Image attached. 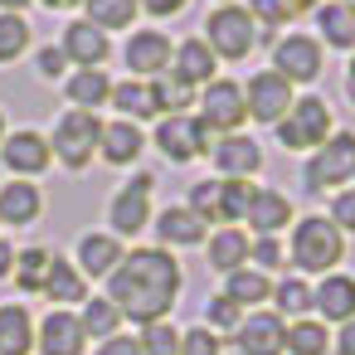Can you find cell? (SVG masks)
I'll return each mask as SVG.
<instances>
[{
	"instance_id": "1",
	"label": "cell",
	"mask_w": 355,
	"mask_h": 355,
	"mask_svg": "<svg viewBox=\"0 0 355 355\" xmlns=\"http://www.w3.org/2000/svg\"><path fill=\"white\" fill-rule=\"evenodd\" d=\"M175 297H180V268L166 248H132L107 272V302L141 326L166 321Z\"/></svg>"
},
{
	"instance_id": "2",
	"label": "cell",
	"mask_w": 355,
	"mask_h": 355,
	"mask_svg": "<svg viewBox=\"0 0 355 355\" xmlns=\"http://www.w3.org/2000/svg\"><path fill=\"white\" fill-rule=\"evenodd\" d=\"M340 258H345V234L326 214L297 219V234H292V263H297V272H331Z\"/></svg>"
},
{
	"instance_id": "3",
	"label": "cell",
	"mask_w": 355,
	"mask_h": 355,
	"mask_svg": "<svg viewBox=\"0 0 355 355\" xmlns=\"http://www.w3.org/2000/svg\"><path fill=\"white\" fill-rule=\"evenodd\" d=\"M302 180H306V190H316V195H321V190H345V185L355 180V132H331V137L311 151Z\"/></svg>"
},
{
	"instance_id": "4",
	"label": "cell",
	"mask_w": 355,
	"mask_h": 355,
	"mask_svg": "<svg viewBox=\"0 0 355 355\" xmlns=\"http://www.w3.org/2000/svg\"><path fill=\"white\" fill-rule=\"evenodd\" d=\"M326 137H331V107L321 98H297L277 122V141L287 151H316Z\"/></svg>"
},
{
	"instance_id": "5",
	"label": "cell",
	"mask_w": 355,
	"mask_h": 355,
	"mask_svg": "<svg viewBox=\"0 0 355 355\" xmlns=\"http://www.w3.org/2000/svg\"><path fill=\"white\" fill-rule=\"evenodd\" d=\"M98 141H103V122L93 117V112H83V107H73L69 117H59V127H54V141H49V151L69 166V171H83L88 161H93V151H98Z\"/></svg>"
},
{
	"instance_id": "6",
	"label": "cell",
	"mask_w": 355,
	"mask_h": 355,
	"mask_svg": "<svg viewBox=\"0 0 355 355\" xmlns=\"http://www.w3.org/2000/svg\"><path fill=\"white\" fill-rule=\"evenodd\" d=\"M205 44L214 49V59H243L258 44V20L239 6H224V10L209 15V40Z\"/></svg>"
},
{
	"instance_id": "7",
	"label": "cell",
	"mask_w": 355,
	"mask_h": 355,
	"mask_svg": "<svg viewBox=\"0 0 355 355\" xmlns=\"http://www.w3.org/2000/svg\"><path fill=\"white\" fill-rule=\"evenodd\" d=\"M243 103H248V117H253V122H268V127H272V122H282L287 107H292V83H287L282 73L263 69V73L248 78Z\"/></svg>"
},
{
	"instance_id": "8",
	"label": "cell",
	"mask_w": 355,
	"mask_h": 355,
	"mask_svg": "<svg viewBox=\"0 0 355 355\" xmlns=\"http://www.w3.org/2000/svg\"><path fill=\"white\" fill-rule=\"evenodd\" d=\"M156 146L171 156V161H190V156H205L214 146V132L205 117H166L156 127Z\"/></svg>"
},
{
	"instance_id": "9",
	"label": "cell",
	"mask_w": 355,
	"mask_h": 355,
	"mask_svg": "<svg viewBox=\"0 0 355 355\" xmlns=\"http://www.w3.org/2000/svg\"><path fill=\"white\" fill-rule=\"evenodd\" d=\"M200 117L209 122V132H239L243 122H248V103H243V88L239 83H229V78H214V83H205V107H200Z\"/></svg>"
},
{
	"instance_id": "10",
	"label": "cell",
	"mask_w": 355,
	"mask_h": 355,
	"mask_svg": "<svg viewBox=\"0 0 355 355\" xmlns=\"http://www.w3.org/2000/svg\"><path fill=\"white\" fill-rule=\"evenodd\" d=\"M272 73H282L287 83H311L321 73V44L311 35H287L272 49Z\"/></svg>"
},
{
	"instance_id": "11",
	"label": "cell",
	"mask_w": 355,
	"mask_h": 355,
	"mask_svg": "<svg viewBox=\"0 0 355 355\" xmlns=\"http://www.w3.org/2000/svg\"><path fill=\"white\" fill-rule=\"evenodd\" d=\"M151 185H156V175H137V180H132L127 190H117V200L107 205L117 239H122V234H141V229H146V219H151Z\"/></svg>"
},
{
	"instance_id": "12",
	"label": "cell",
	"mask_w": 355,
	"mask_h": 355,
	"mask_svg": "<svg viewBox=\"0 0 355 355\" xmlns=\"http://www.w3.org/2000/svg\"><path fill=\"white\" fill-rule=\"evenodd\" d=\"M239 350L243 355H287V321L277 311H258L239 321Z\"/></svg>"
},
{
	"instance_id": "13",
	"label": "cell",
	"mask_w": 355,
	"mask_h": 355,
	"mask_svg": "<svg viewBox=\"0 0 355 355\" xmlns=\"http://www.w3.org/2000/svg\"><path fill=\"white\" fill-rule=\"evenodd\" d=\"M311 306L321 311V321H355V277L350 272H326L321 287L311 292Z\"/></svg>"
},
{
	"instance_id": "14",
	"label": "cell",
	"mask_w": 355,
	"mask_h": 355,
	"mask_svg": "<svg viewBox=\"0 0 355 355\" xmlns=\"http://www.w3.org/2000/svg\"><path fill=\"white\" fill-rule=\"evenodd\" d=\"M83 321L73 311H49L44 326H40V355H83Z\"/></svg>"
},
{
	"instance_id": "15",
	"label": "cell",
	"mask_w": 355,
	"mask_h": 355,
	"mask_svg": "<svg viewBox=\"0 0 355 355\" xmlns=\"http://www.w3.org/2000/svg\"><path fill=\"white\" fill-rule=\"evenodd\" d=\"M171 59H175V44H171L161 30H141V35H132V44H127V69H132V73H166Z\"/></svg>"
},
{
	"instance_id": "16",
	"label": "cell",
	"mask_w": 355,
	"mask_h": 355,
	"mask_svg": "<svg viewBox=\"0 0 355 355\" xmlns=\"http://www.w3.org/2000/svg\"><path fill=\"white\" fill-rule=\"evenodd\" d=\"M0 156H6V166L20 171V175H44L49 161H54V151H49V141H44L40 132H15Z\"/></svg>"
},
{
	"instance_id": "17",
	"label": "cell",
	"mask_w": 355,
	"mask_h": 355,
	"mask_svg": "<svg viewBox=\"0 0 355 355\" xmlns=\"http://www.w3.org/2000/svg\"><path fill=\"white\" fill-rule=\"evenodd\" d=\"M107 35L93 25V20H73L69 30H64V54L78 64V69H98L103 59H107Z\"/></svg>"
},
{
	"instance_id": "18",
	"label": "cell",
	"mask_w": 355,
	"mask_h": 355,
	"mask_svg": "<svg viewBox=\"0 0 355 355\" xmlns=\"http://www.w3.org/2000/svg\"><path fill=\"white\" fill-rule=\"evenodd\" d=\"M214 166L224 171V180H248L258 166H263V151H258V141H248V137H224L219 146H214Z\"/></svg>"
},
{
	"instance_id": "19",
	"label": "cell",
	"mask_w": 355,
	"mask_h": 355,
	"mask_svg": "<svg viewBox=\"0 0 355 355\" xmlns=\"http://www.w3.org/2000/svg\"><path fill=\"white\" fill-rule=\"evenodd\" d=\"M243 219L253 224V234H277V229L292 224V200H287L282 190H253Z\"/></svg>"
},
{
	"instance_id": "20",
	"label": "cell",
	"mask_w": 355,
	"mask_h": 355,
	"mask_svg": "<svg viewBox=\"0 0 355 355\" xmlns=\"http://www.w3.org/2000/svg\"><path fill=\"white\" fill-rule=\"evenodd\" d=\"M316 25H321V40L331 49H355V6H350V0H331V6H321Z\"/></svg>"
},
{
	"instance_id": "21",
	"label": "cell",
	"mask_w": 355,
	"mask_h": 355,
	"mask_svg": "<svg viewBox=\"0 0 355 355\" xmlns=\"http://www.w3.org/2000/svg\"><path fill=\"white\" fill-rule=\"evenodd\" d=\"M224 297L234 306H258L272 297V277L258 268H234V272H224Z\"/></svg>"
},
{
	"instance_id": "22",
	"label": "cell",
	"mask_w": 355,
	"mask_h": 355,
	"mask_svg": "<svg viewBox=\"0 0 355 355\" xmlns=\"http://www.w3.org/2000/svg\"><path fill=\"white\" fill-rule=\"evenodd\" d=\"M35 350V321L25 306H0V355H30Z\"/></svg>"
},
{
	"instance_id": "23",
	"label": "cell",
	"mask_w": 355,
	"mask_h": 355,
	"mask_svg": "<svg viewBox=\"0 0 355 355\" xmlns=\"http://www.w3.org/2000/svg\"><path fill=\"white\" fill-rule=\"evenodd\" d=\"M40 209H44V195L25 180L0 190V224H30V219H40Z\"/></svg>"
},
{
	"instance_id": "24",
	"label": "cell",
	"mask_w": 355,
	"mask_h": 355,
	"mask_svg": "<svg viewBox=\"0 0 355 355\" xmlns=\"http://www.w3.org/2000/svg\"><path fill=\"white\" fill-rule=\"evenodd\" d=\"M175 73L195 88V83H214V49L205 44V40H185L180 49H175Z\"/></svg>"
},
{
	"instance_id": "25",
	"label": "cell",
	"mask_w": 355,
	"mask_h": 355,
	"mask_svg": "<svg viewBox=\"0 0 355 355\" xmlns=\"http://www.w3.org/2000/svg\"><path fill=\"white\" fill-rule=\"evenodd\" d=\"M103 161H112V166H132L137 156H141V127L137 122H112V127H103Z\"/></svg>"
},
{
	"instance_id": "26",
	"label": "cell",
	"mask_w": 355,
	"mask_h": 355,
	"mask_svg": "<svg viewBox=\"0 0 355 355\" xmlns=\"http://www.w3.org/2000/svg\"><path fill=\"white\" fill-rule=\"evenodd\" d=\"M78 263H83V272H112L117 263H122V243H117V234H83V243H78Z\"/></svg>"
},
{
	"instance_id": "27",
	"label": "cell",
	"mask_w": 355,
	"mask_h": 355,
	"mask_svg": "<svg viewBox=\"0 0 355 355\" xmlns=\"http://www.w3.org/2000/svg\"><path fill=\"white\" fill-rule=\"evenodd\" d=\"M64 93H69V103H73V107L93 112L98 103H107V98H112V83H107V73H98V69H78V73L64 83Z\"/></svg>"
},
{
	"instance_id": "28",
	"label": "cell",
	"mask_w": 355,
	"mask_h": 355,
	"mask_svg": "<svg viewBox=\"0 0 355 355\" xmlns=\"http://www.w3.org/2000/svg\"><path fill=\"white\" fill-rule=\"evenodd\" d=\"M190 98H195V88L171 69V73H156L151 78V103H156V112H171V117H185V107H190Z\"/></svg>"
},
{
	"instance_id": "29",
	"label": "cell",
	"mask_w": 355,
	"mask_h": 355,
	"mask_svg": "<svg viewBox=\"0 0 355 355\" xmlns=\"http://www.w3.org/2000/svg\"><path fill=\"white\" fill-rule=\"evenodd\" d=\"M248 248H253L248 234H239V229L229 224V229H219V234L209 239V263H214L219 272H234V268L248 263Z\"/></svg>"
},
{
	"instance_id": "30",
	"label": "cell",
	"mask_w": 355,
	"mask_h": 355,
	"mask_svg": "<svg viewBox=\"0 0 355 355\" xmlns=\"http://www.w3.org/2000/svg\"><path fill=\"white\" fill-rule=\"evenodd\" d=\"M44 292H49L54 302H83V297H88V282H83V272H78L73 263L54 258V263H49V277H44Z\"/></svg>"
},
{
	"instance_id": "31",
	"label": "cell",
	"mask_w": 355,
	"mask_h": 355,
	"mask_svg": "<svg viewBox=\"0 0 355 355\" xmlns=\"http://www.w3.org/2000/svg\"><path fill=\"white\" fill-rule=\"evenodd\" d=\"M156 239L161 243H200L205 239V224L190 214V209H166L156 219Z\"/></svg>"
},
{
	"instance_id": "32",
	"label": "cell",
	"mask_w": 355,
	"mask_h": 355,
	"mask_svg": "<svg viewBox=\"0 0 355 355\" xmlns=\"http://www.w3.org/2000/svg\"><path fill=\"white\" fill-rule=\"evenodd\" d=\"M331 350V336H326V321H292L287 326V355H326Z\"/></svg>"
},
{
	"instance_id": "33",
	"label": "cell",
	"mask_w": 355,
	"mask_h": 355,
	"mask_svg": "<svg viewBox=\"0 0 355 355\" xmlns=\"http://www.w3.org/2000/svg\"><path fill=\"white\" fill-rule=\"evenodd\" d=\"M88 6V20L107 35V30H127L137 20V0H83Z\"/></svg>"
},
{
	"instance_id": "34",
	"label": "cell",
	"mask_w": 355,
	"mask_h": 355,
	"mask_svg": "<svg viewBox=\"0 0 355 355\" xmlns=\"http://www.w3.org/2000/svg\"><path fill=\"white\" fill-rule=\"evenodd\" d=\"M49 263H54L49 248H25V253H15V282H20V292H40L44 277H49Z\"/></svg>"
},
{
	"instance_id": "35",
	"label": "cell",
	"mask_w": 355,
	"mask_h": 355,
	"mask_svg": "<svg viewBox=\"0 0 355 355\" xmlns=\"http://www.w3.org/2000/svg\"><path fill=\"white\" fill-rule=\"evenodd\" d=\"M112 103H117L122 122L156 117V103H151V88H146V83H122V88H112Z\"/></svg>"
},
{
	"instance_id": "36",
	"label": "cell",
	"mask_w": 355,
	"mask_h": 355,
	"mask_svg": "<svg viewBox=\"0 0 355 355\" xmlns=\"http://www.w3.org/2000/svg\"><path fill=\"white\" fill-rule=\"evenodd\" d=\"M30 49V25L20 15H0V64H15Z\"/></svg>"
},
{
	"instance_id": "37",
	"label": "cell",
	"mask_w": 355,
	"mask_h": 355,
	"mask_svg": "<svg viewBox=\"0 0 355 355\" xmlns=\"http://www.w3.org/2000/svg\"><path fill=\"white\" fill-rule=\"evenodd\" d=\"M248 200H253L248 180H219V214H224V224H239L248 214Z\"/></svg>"
},
{
	"instance_id": "38",
	"label": "cell",
	"mask_w": 355,
	"mask_h": 355,
	"mask_svg": "<svg viewBox=\"0 0 355 355\" xmlns=\"http://www.w3.org/2000/svg\"><path fill=\"white\" fill-rule=\"evenodd\" d=\"M200 224H224V214H219V180H200L195 190H190V205H185Z\"/></svg>"
},
{
	"instance_id": "39",
	"label": "cell",
	"mask_w": 355,
	"mask_h": 355,
	"mask_svg": "<svg viewBox=\"0 0 355 355\" xmlns=\"http://www.w3.org/2000/svg\"><path fill=\"white\" fill-rule=\"evenodd\" d=\"M302 311H311V287L302 277H282L277 282V316H297L302 321Z\"/></svg>"
},
{
	"instance_id": "40",
	"label": "cell",
	"mask_w": 355,
	"mask_h": 355,
	"mask_svg": "<svg viewBox=\"0 0 355 355\" xmlns=\"http://www.w3.org/2000/svg\"><path fill=\"white\" fill-rule=\"evenodd\" d=\"M78 321H83V331H88V336H103V340H107V336L117 331L122 311H117L107 297H98V302H88V306H83V316H78Z\"/></svg>"
},
{
	"instance_id": "41",
	"label": "cell",
	"mask_w": 355,
	"mask_h": 355,
	"mask_svg": "<svg viewBox=\"0 0 355 355\" xmlns=\"http://www.w3.org/2000/svg\"><path fill=\"white\" fill-rule=\"evenodd\" d=\"M141 355H180V331L171 321H151L141 336Z\"/></svg>"
},
{
	"instance_id": "42",
	"label": "cell",
	"mask_w": 355,
	"mask_h": 355,
	"mask_svg": "<svg viewBox=\"0 0 355 355\" xmlns=\"http://www.w3.org/2000/svg\"><path fill=\"white\" fill-rule=\"evenodd\" d=\"M248 15H253V20H263V25H268V35H272L277 25H287V20H292V6H287V0H253Z\"/></svg>"
},
{
	"instance_id": "43",
	"label": "cell",
	"mask_w": 355,
	"mask_h": 355,
	"mask_svg": "<svg viewBox=\"0 0 355 355\" xmlns=\"http://www.w3.org/2000/svg\"><path fill=\"white\" fill-rule=\"evenodd\" d=\"M331 224H336L340 234H355V190H350V185L331 200Z\"/></svg>"
},
{
	"instance_id": "44",
	"label": "cell",
	"mask_w": 355,
	"mask_h": 355,
	"mask_svg": "<svg viewBox=\"0 0 355 355\" xmlns=\"http://www.w3.org/2000/svg\"><path fill=\"white\" fill-rule=\"evenodd\" d=\"M248 258L258 263V272H272V268L282 263V243H277L272 234H263V239H258V243L248 248Z\"/></svg>"
},
{
	"instance_id": "45",
	"label": "cell",
	"mask_w": 355,
	"mask_h": 355,
	"mask_svg": "<svg viewBox=\"0 0 355 355\" xmlns=\"http://www.w3.org/2000/svg\"><path fill=\"white\" fill-rule=\"evenodd\" d=\"M180 355H219V340L209 331H185L180 336Z\"/></svg>"
},
{
	"instance_id": "46",
	"label": "cell",
	"mask_w": 355,
	"mask_h": 355,
	"mask_svg": "<svg viewBox=\"0 0 355 355\" xmlns=\"http://www.w3.org/2000/svg\"><path fill=\"white\" fill-rule=\"evenodd\" d=\"M209 321H214L219 331H234V326H239V306H234L229 297H214V302H209Z\"/></svg>"
},
{
	"instance_id": "47",
	"label": "cell",
	"mask_w": 355,
	"mask_h": 355,
	"mask_svg": "<svg viewBox=\"0 0 355 355\" xmlns=\"http://www.w3.org/2000/svg\"><path fill=\"white\" fill-rule=\"evenodd\" d=\"M64 64H69V54H64V49H40V73H44V78H59V73H64Z\"/></svg>"
},
{
	"instance_id": "48",
	"label": "cell",
	"mask_w": 355,
	"mask_h": 355,
	"mask_svg": "<svg viewBox=\"0 0 355 355\" xmlns=\"http://www.w3.org/2000/svg\"><path fill=\"white\" fill-rule=\"evenodd\" d=\"M98 355H141V340H132V336H107Z\"/></svg>"
},
{
	"instance_id": "49",
	"label": "cell",
	"mask_w": 355,
	"mask_h": 355,
	"mask_svg": "<svg viewBox=\"0 0 355 355\" xmlns=\"http://www.w3.org/2000/svg\"><path fill=\"white\" fill-rule=\"evenodd\" d=\"M137 6H146L151 15H175V10H185V0H137Z\"/></svg>"
},
{
	"instance_id": "50",
	"label": "cell",
	"mask_w": 355,
	"mask_h": 355,
	"mask_svg": "<svg viewBox=\"0 0 355 355\" xmlns=\"http://www.w3.org/2000/svg\"><path fill=\"white\" fill-rule=\"evenodd\" d=\"M336 350H340V355H355V321H345V326H340V336H336Z\"/></svg>"
},
{
	"instance_id": "51",
	"label": "cell",
	"mask_w": 355,
	"mask_h": 355,
	"mask_svg": "<svg viewBox=\"0 0 355 355\" xmlns=\"http://www.w3.org/2000/svg\"><path fill=\"white\" fill-rule=\"evenodd\" d=\"M6 272H15V248L0 239V277H6Z\"/></svg>"
},
{
	"instance_id": "52",
	"label": "cell",
	"mask_w": 355,
	"mask_h": 355,
	"mask_svg": "<svg viewBox=\"0 0 355 355\" xmlns=\"http://www.w3.org/2000/svg\"><path fill=\"white\" fill-rule=\"evenodd\" d=\"M30 6V0H0V15H20Z\"/></svg>"
},
{
	"instance_id": "53",
	"label": "cell",
	"mask_w": 355,
	"mask_h": 355,
	"mask_svg": "<svg viewBox=\"0 0 355 355\" xmlns=\"http://www.w3.org/2000/svg\"><path fill=\"white\" fill-rule=\"evenodd\" d=\"M345 93H350V103H355V59H350V69H345Z\"/></svg>"
},
{
	"instance_id": "54",
	"label": "cell",
	"mask_w": 355,
	"mask_h": 355,
	"mask_svg": "<svg viewBox=\"0 0 355 355\" xmlns=\"http://www.w3.org/2000/svg\"><path fill=\"white\" fill-rule=\"evenodd\" d=\"M287 6H292V15H302V10H311V6H316V0H287Z\"/></svg>"
},
{
	"instance_id": "55",
	"label": "cell",
	"mask_w": 355,
	"mask_h": 355,
	"mask_svg": "<svg viewBox=\"0 0 355 355\" xmlns=\"http://www.w3.org/2000/svg\"><path fill=\"white\" fill-rule=\"evenodd\" d=\"M49 10H69V6H78V0H44Z\"/></svg>"
},
{
	"instance_id": "56",
	"label": "cell",
	"mask_w": 355,
	"mask_h": 355,
	"mask_svg": "<svg viewBox=\"0 0 355 355\" xmlns=\"http://www.w3.org/2000/svg\"><path fill=\"white\" fill-rule=\"evenodd\" d=\"M0 127H6V117H0Z\"/></svg>"
}]
</instances>
